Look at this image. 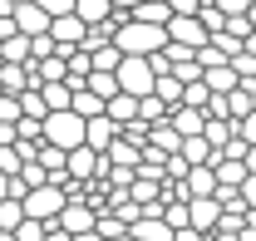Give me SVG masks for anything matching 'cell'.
Wrapping results in <instances>:
<instances>
[{
	"label": "cell",
	"instance_id": "obj_1",
	"mask_svg": "<svg viewBox=\"0 0 256 241\" xmlns=\"http://www.w3.org/2000/svg\"><path fill=\"white\" fill-rule=\"evenodd\" d=\"M40 143H50V148H79L84 143V118L74 114V108H50L44 118H40Z\"/></svg>",
	"mask_w": 256,
	"mask_h": 241
},
{
	"label": "cell",
	"instance_id": "obj_2",
	"mask_svg": "<svg viewBox=\"0 0 256 241\" xmlns=\"http://www.w3.org/2000/svg\"><path fill=\"white\" fill-rule=\"evenodd\" d=\"M114 44H118V54H158L168 44V30L162 25H143V20H124L114 30Z\"/></svg>",
	"mask_w": 256,
	"mask_h": 241
},
{
	"label": "cell",
	"instance_id": "obj_3",
	"mask_svg": "<svg viewBox=\"0 0 256 241\" xmlns=\"http://www.w3.org/2000/svg\"><path fill=\"white\" fill-rule=\"evenodd\" d=\"M114 79H118V89L133 94V98L153 94V64H148V54H124L118 69H114Z\"/></svg>",
	"mask_w": 256,
	"mask_h": 241
},
{
	"label": "cell",
	"instance_id": "obj_4",
	"mask_svg": "<svg viewBox=\"0 0 256 241\" xmlns=\"http://www.w3.org/2000/svg\"><path fill=\"white\" fill-rule=\"evenodd\" d=\"M64 202H69V197H64V187H54V182H40V187H30V192L20 197L25 216H34V222H54Z\"/></svg>",
	"mask_w": 256,
	"mask_h": 241
},
{
	"label": "cell",
	"instance_id": "obj_5",
	"mask_svg": "<svg viewBox=\"0 0 256 241\" xmlns=\"http://www.w3.org/2000/svg\"><path fill=\"white\" fill-rule=\"evenodd\" d=\"M64 172H69L74 182H89V178H104L108 162H104V152H94L89 143H79V148L64 152Z\"/></svg>",
	"mask_w": 256,
	"mask_h": 241
},
{
	"label": "cell",
	"instance_id": "obj_6",
	"mask_svg": "<svg viewBox=\"0 0 256 241\" xmlns=\"http://www.w3.org/2000/svg\"><path fill=\"white\" fill-rule=\"evenodd\" d=\"M84 30H89V25H84L74 10H64V15L50 20V30H44V34L54 40V54H69V50H79V44H84Z\"/></svg>",
	"mask_w": 256,
	"mask_h": 241
},
{
	"label": "cell",
	"instance_id": "obj_7",
	"mask_svg": "<svg viewBox=\"0 0 256 241\" xmlns=\"http://www.w3.org/2000/svg\"><path fill=\"white\" fill-rule=\"evenodd\" d=\"M222 222V207L217 197H188V226H197L202 236H212V226Z\"/></svg>",
	"mask_w": 256,
	"mask_h": 241
},
{
	"label": "cell",
	"instance_id": "obj_8",
	"mask_svg": "<svg viewBox=\"0 0 256 241\" xmlns=\"http://www.w3.org/2000/svg\"><path fill=\"white\" fill-rule=\"evenodd\" d=\"M162 30H168L172 44H188V50H197V44L207 40V30L197 25V15H168V25H162Z\"/></svg>",
	"mask_w": 256,
	"mask_h": 241
},
{
	"label": "cell",
	"instance_id": "obj_9",
	"mask_svg": "<svg viewBox=\"0 0 256 241\" xmlns=\"http://www.w3.org/2000/svg\"><path fill=\"white\" fill-rule=\"evenodd\" d=\"M10 25H15L20 34H44V30H50V15H44L34 0H25V5L10 10Z\"/></svg>",
	"mask_w": 256,
	"mask_h": 241
},
{
	"label": "cell",
	"instance_id": "obj_10",
	"mask_svg": "<svg viewBox=\"0 0 256 241\" xmlns=\"http://www.w3.org/2000/svg\"><path fill=\"white\" fill-rule=\"evenodd\" d=\"M182 192H188V197H212V192H217L212 162H192L188 172H182Z\"/></svg>",
	"mask_w": 256,
	"mask_h": 241
},
{
	"label": "cell",
	"instance_id": "obj_11",
	"mask_svg": "<svg viewBox=\"0 0 256 241\" xmlns=\"http://www.w3.org/2000/svg\"><path fill=\"white\" fill-rule=\"evenodd\" d=\"M114 138H118V123L108 118V114H94V118H84V143H89L94 152H104Z\"/></svg>",
	"mask_w": 256,
	"mask_h": 241
},
{
	"label": "cell",
	"instance_id": "obj_12",
	"mask_svg": "<svg viewBox=\"0 0 256 241\" xmlns=\"http://www.w3.org/2000/svg\"><path fill=\"white\" fill-rule=\"evenodd\" d=\"M128 236L133 241H172V226L162 216H138V222H128Z\"/></svg>",
	"mask_w": 256,
	"mask_h": 241
},
{
	"label": "cell",
	"instance_id": "obj_13",
	"mask_svg": "<svg viewBox=\"0 0 256 241\" xmlns=\"http://www.w3.org/2000/svg\"><path fill=\"white\" fill-rule=\"evenodd\" d=\"M168 123H172V133H178V138H192V133H202V108L178 104V108H168Z\"/></svg>",
	"mask_w": 256,
	"mask_h": 241
},
{
	"label": "cell",
	"instance_id": "obj_14",
	"mask_svg": "<svg viewBox=\"0 0 256 241\" xmlns=\"http://www.w3.org/2000/svg\"><path fill=\"white\" fill-rule=\"evenodd\" d=\"M0 64H30V34L10 30L0 40Z\"/></svg>",
	"mask_w": 256,
	"mask_h": 241
},
{
	"label": "cell",
	"instance_id": "obj_15",
	"mask_svg": "<svg viewBox=\"0 0 256 241\" xmlns=\"http://www.w3.org/2000/svg\"><path fill=\"white\" fill-rule=\"evenodd\" d=\"M202 84H207V94H232L242 79H236L232 64H212V69H202Z\"/></svg>",
	"mask_w": 256,
	"mask_h": 241
},
{
	"label": "cell",
	"instance_id": "obj_16",
	"mask_svg": "<svg viewBox=\"0 0 256 241\" xmlns=\"http://www.w3.org/2000/svg\"><path fill=\"white\" fill-rule=\"evenodd\" d=\"M178 158L192 168V162H212V158H217V148H212L202 133H192V138H182V143H178Z\"/></svg>",
	"mask_w": 256,
	"mask_h": 241
},
{
	"label": "cell",
	"instance_id": "obj_17",
	"mask_svg": "<svg viewBox=\"0 0 256 241\" xmlns=\"http://www.w3.org/2000/svg\"><path fill=\"white\" fill-rule=\"evenodd\" d=\"M30 84H34L30 64H0V94H20V89H30Z\"/></svg>",
	"mask_w": 256,
	"mask_h": 241
},
{
	"label": "cell",
	"instance_id": "obj_18",
	"mask_svg": "<svg viewBox=\"0 0 256 241\" xmlns=\"http://www.w3.org/2000/svg\"><path fill=\"white\" fill-rule=\"evenodd\" d=\"M212 172H217V187H236V182L246 178V162H242V158H222V152H217V158H212Z\"/></svg>",
	"mask_w": 256,
	"mask_h": 241
},
{
	"label": "cell",
	"instance_id": "obj_19",
	"mask_svg": "<svg viewBox=\"0 0 256 241\" xmlns=\"http://www.w3.org/2000/svg\"><path fill=\"white\" fill-rule=\"evenodd\" d=\"M104 114H108V118H114V123H118V128H124V123L133 118V114H138V98L118 89V94H114V98H104Z\"/></svg>",
	"mask_w": 256,
	"mask_h": 241
},
{
	"label": "cell",
	"instance_id": "obj_20",
	"mask_svg": "<svg viewBox=\"0 0 256 241\" xmlns=\"http://www.w3.org/2000/svg\"><path fill=\"white\" fill-rule=\"evenodd\" d=\"M153 94L162 98V108H178V104H182V84H178L168 69H162V74H153Z\"/></svg>",
	"mask_w": 256,
	"mask_h": 241
},
{
	"label": "cell",
	"instance_id": "obj_21",
	"mask_svg": "<svg viewBox=\"0 0 256 241\" xmlns=\"http://www.w3.org/2000/svg\"><path fill=\"white\" fill-rule=\"evenodd\" d=\"M168 15H172V10H168L162 0H138L128 20H143V25H168Z\"/></svg>",
	"mask_w": 256,
	"mask_h": 241
},
{
	"label": "cell",
	"instance_id": "obj_22",
	"mask_svg": "<svg viewBox=\"0 0 256 241\" xmlns=\"http://www.w3.org/2000/svg\"><path fill=\"white\" fill-rule=\"evenodd\" d=\"M69 108H74L79 118H94V114H104V98H98V94H89L84 84H79V89L69 94Z\"/></svg>",
	"mask_w": 256,
	"mask_h": 241
},
{
	"label": "cell",
	"instance_id": "obj_23",
	"mask_svg": "<svg viewBox=\"0 0 256 241\" xmlns=\"http://www.w3.org/2000/svg\"><path fill=\"white\" fill-rule=\"evenodd\" d=\"M148 143H153V148H162V152H178V143H182V138L172 133V123H168V118H158V123H148Z\"/></svg>",
	"mask_w": 256,
	"mask_h": 241
},
{
	"label": "cell",
	"instance_id": "obj_24",
	"mask_svg": "<svg viewBox=\"0 0 256 241\" xmlns=\"http://www.w3.org/2000/svg\"><path fill=\"white\" fill-rule=\"evenodd\" d=\"M69 79H54V84H40V98H44V114L50 108H69Z\"/></svg>",
	"mask_w": 256,
	"mask_h": 241
},
{
	"label": "cell",
	"instance_id": "obj_25",
	"mask_svg": "<svg viewBox=\"0 0 256 241\" xmlns=\"http://www.w3.org/2000/svg\"><path fill=\"white\" fill-rule=\"evenodd\" d=\"M74 15H79L84 25H104L114 10H108V0H74Z\"/></svg>",
	"mask_w": 256,
	"mask_h": 241
},
{
	"label": "cell",
	"instance_id": "obj_26",
	"mask_svg": "<svg viewBox=\"0 0 256 241\" xmlns=\"http://www.w3.org/2000/svg\"><path fill=\"white\" fill-rule=\"evenodd\" d=\"M133 118L158 123V118H168V108H162V98H158V94H143V98H138V114H133Z\"/></svg>",
	"mask_w": 256,
	"mask_h": 241
},
{
	"label": "cell",
	"instance_id": "obj_27",
	"mask_svg": "<svg viewBox=\"0 0 256 241\" xmlns=\"http://www.w3.org/2000/svg\"><path fill=\"white\" fill-rule=\"evenodd\" d=\"M25 222V207L15 202V197H0V232H10V226H20Z\"/></svg>",
	"mask_w": 256,
	"mask_h": 241
},
{
	"label": "cell",
	"instance_id": "obj_28",
	"mask_svg": "<svg viewBox=\"0 0 256 241\" xmlns=\"http://www.w3.org/2000/svg\"><path fill=\"white\" fill-rule=\"evenodd\" d=\"M182 104H188V108H207V84H202V74H197L192 84H182Z\"/></svg>",
	"mask_w": 256,
	"mask_h": 241
},
{
	"label": "cell",
	"instance_id": "obj_29",
	"mask_svg": "<svg viewBox=\"0 0 256 241\" xmlns=\"http://www.w3.org/2000/svg\"><path fill=\"white\" fill-rule=\"evenodd\" d=\"M226 64L236 69V79H256V54H246V50H236Z\"/></svg>",
	"mask_w": 256,
	"mask_h": 241
},
{
	"label": "cell",
	"instance_id": "obj_30",
	"mask_svg": "<svg viewBox=\"0 0 256 241\" xmlns=\"http://www.w3.org/2000/svg\"><path fill=\"white\" fill-rule=\"evenodd\" d=\"M236 197H242V207L256 212V172H246V178L236 182Z\"/></svg>",
	"mask_w": 256,
	"mask_h": 241
},
{
	"label": "cell",
	"instance_id": "obj_31",
	"mask_svg": "<svg viewBox=\"0 0 256 241\" xmlns=\"http://www.w3.org/2000/svg\"><path fill=\"white\" fill-rule=\"evenodd\" d=\"M212 5H217L222 15H246V10H252V0H212Z\"/></svg>",
	"mask_w": 256,
	"mask_h": 241
},
{
	"label": "cell",
	"instance_id": "obj_32",
	"mask_svg": "<svg viewBox=\"0 0 256 241\" xmlns=\"http://www.w3.org/2000/svg\"><path fill=\"white\" fill-rule=\"evenodd\" d=\"M34 5H40L50 20H54V15H64V10H74V0H34Z\"/></svg>",
	"mask_w": 256,
	"mask_h": 241
},
{
	"label": "cell",
	"instance_id": "obj_33",
	"mask_svg": "<svg viewBox=\"0 0 256 241\" xmlns=\"http://www.w3.org/2000/svg\"><path fill=\"white\" fill-rule=\"evenodd\" d=\"M197 5H202V0H168V10H172V15H192Z\"/></svg>",
	"mask_w": 256,
	"mask_h": 241
},
{
	"label": "cell",
	"instance_id": "obj_34",
	"mask_svg": "<svg viewBox=\"0 0 256 241\" xmlns=\"http://www.w3.org/2000/svg\"><path fill=\"white\" fill-rule=\"evenodd\" d=\"M172 241H207V236H202L197 226H178V232H172Z\"/></svg>",
	"mask_w": 256,
	"mask_h": 241
},
{
	"label": "cell",
	"instance_id": "obj_35",
	"mask_svg": "<svg viewBox=\"0 0 256 241\" xmlns=\"http://www.w3.org/2000/svg\"><path fill=\"white\" fill-rule=\"evenodd\" d=\"M15 143V123H0V148H10Z\"/></svg>",
	"mask_w": 256,
	"mask_h": 241
},
{
	"label": "cell",
	"instance_id": "obj_36",
	"mask_svg": "<svg viewBox=\"0 0 256 241\" xmlns=\"http://www.w3.org/2000/svg\"><path fill=\"white\" fill-rule=\"evenodd\" d=\"M242 162H246V172H256V143H246V152H242Z\"/></svg>",
	"mask_w": 256,
	"mask_h": 241
},
{
	"label": "cell",
	"instance_id": "obj_37",
	"mask_svg": "<svg viewBox=\"0 0 256 241\" xmlns=\"http://www.w3.org/2000/svg\"><path fill=\"white\" fill-rule=\"evenodd\" d=\"M69 241H104V236H98L94 226H89V232H74V236H69Z\"/></svg>",
	"mask_w": 256,
	"mask_h": 241
},
{
	"label": "cell",
	"instance_id": "obj_38",
	"mask_svg": "<svg viewBox=\"0 0 256 241\" xmlns=\"http://www.w3.org/2000/svg\"><path fill=\"white\" fill-rule=\"evenodd\" d=\"M246 25H252V30H256V5H252V10H246Z\"/></svg>",
	"mask_w": 256,
	"mask_h": 241
},
{
	"label": "cell",
	"instance_id": "obj_39",
	"mask_svg": "<svg viewBox=\"0 0 256 241\" xmlns=\"http://www.w3.org/2000/svg\"><path fill=\"white\" fill-rule=\"evenodd\" d=\"M10 5H25V0H10Z\"/></svg>",
	"mask_w": 256,
	"mask_h": 241
},
{
	"label": "cell",
	"instance_id": "obj_40",
	"mask_svg": "<svg viewBox=\"0 0 256 241\" xmlns=\"http://www.w3.org/2000/svg\"><path fill=\"white\" fill-rule=\"evenodd\" d=\"M252 5H256V0H252Z\"/></svg>",
	"mask_w": 256,
	"mask_h": 241
}]
</instances>
